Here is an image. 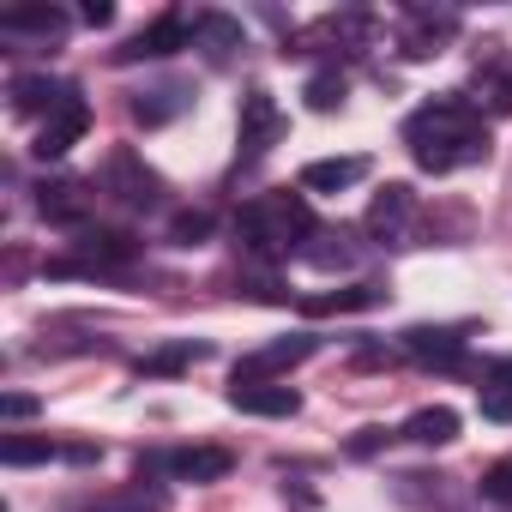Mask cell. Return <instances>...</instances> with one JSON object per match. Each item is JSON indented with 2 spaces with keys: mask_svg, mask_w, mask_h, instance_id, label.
<instances>
[{
  "mask_svg": "<svg viewBox=\"0 0 512 512\" xmlns=\"http://www.w3.org/2000/svg\"><path fill=\"white\" fill-rule=\"evenodd\" d=\"M404 145L428 175H452L488 157V121L470 97H434L404 121Z\"/></svg>",
  "mask_w": 512,
  "mask_h": 512,
  "instance_id": "obj_1",
  "label": "cell"
},
{
  "mask_svg": "<svg viewBox=\"0 0 512 512\" xmlns=\"http://www.w3.org/2000/svg\"><path fill=\"white\" fill-rule=\"evenodd\" d=\"M235 235L247 253H260V260H278V253H290L302 235H314V211L302 193H260L247 199L241 217H235Z\"/></svg>",
  "mask_w": 512,
  "mask_h": 512,
  "instance_id": "obj_2",
  "label": "cell"
},
{
  "mask_svg": "<svg viewBox=\"0 0 512 512\" xmlns=\"http://www.w3.org/2000/svg\"><path fill=\"white\" fill-rule=\"evenodd\" d=\"M103 193H115V199L133 205V211H151V205H163V175H157L133 145H115L109 163H103Z\"/></svg>",
  "mask_w": 512,
  "mask_h": 512,
  "instance_id": "obj_3",
  "label": "cell"
},
{
  "mask_svg": "<svg viewBox=\"0 0 512 512\" xmlns=\"http://www.w3.org/2000/svg\"><path fill=\"white\" fill-rule=\"evenodd\" d=\"M139 260V241L121 229H79V260H55L49 272H115Z\"/></svg>",
  "mask_w": 512,
  "mask_h": 512,
  "instance_id": "obj_4",
  "label": "cell"
},
{
  "mask_svg": "<svg viewBox=\"0 0 512 512\" xmlns=\"http://www.w3.org/2000/svg\"><path fill=\"white\" fill-rule=\"evenodd\" d=\"M229 410H241V416H296L302 392L290 380H229Z\"/></svg>",
  "mask_w": 512,
  "mask_h": 512,
  "instance_id": "obj_5",
  "label": "cell"
},
{
  "mask_svg": "<svg viewBox=\"0 0 512 512\" xmlns=\"http://www.w3.org/2000/svg\"><path fill=\"white\" fill-rule=\"evenodd\" d=\"M284 133V115H278V97L272 91H247L241 97V157H266Z\"/></svg>",
  "mask_w": 512,
  "mask_h": 512,
  "instance_id": "obj_6",
  "label": "cell"
},
{
  "mask_svg": "<svg viewBox=\"0 0 512 512\" xmlns=\"http://www.w3.org/2000/svg\"><path fill=\"white\" fill-rule=\"evenodd\" d=\"M175 49H193V19H181V13H169V19L145 25L127 49H115V61H121V67H133V61H163V55H175Z\"/></svg>",
  "mask_w": 512,
  "mask_h": 512,
  "instance_id": "obj_7",
  "label": "cell"
},
{
  "mask_svg": "<svg viewBox=\"0 0 512 512\" xmlns=\"http://www.w3.org/2000/svg\"><path fill=\"white\" fill-rule=\"evenodd\" d=\"M314 350H320L314 338H278V344H266V350L241 356V362H235V380H272V374H290V368H302Z\"/></svg>",
  "mask_w": 512,
  "mask_h": 512,
  "instance_id": "obj_8",
  "label": "cell"
},
{
  "mask_svg": "<svg viewBox=\"0 0 512 512\" xmlns=\"http://www.w3.org/2000/svg\"><path fill=\"white\" fill-rule=\"evenodd\" d=\"M410 217H416V193H410L404 181H392V187H380L374 205H368V235L404 241V235H410Z\"/></svg>",
  "mask_w": 512,
  "mask_h": 512,
  "instance_id": "obj_9",
  "label": "cell"
},
{
  "mask_svg": "<svg viewBox=\"0 0 512 512\" xmlns=\"http://www.w3.org/2000/svg\"><path fill=\"white\" fill-rule=\"evenodd\" d=\"M85 127H91V109H85V97H73V103H61V109L43 121V133H37V145H31V151H37L43 163H49V157H67V151L79 145V133H85Z\"/></svg>",
  "mask_w": 512,
  "mask_h": 512,
  "instance_id": "obj_10",
  "label": "cell"
},
{
  "mask_svg": "<svg viewBox=\"0 0 512 512\" xmlns=\"http://www.w3.org/2000/svg\"><path fill=\"white\" fill-rule=\"evenodd\" d=\"M37 211L61 229H85L91 223V193H85V181H49L37 193Z\"/></svg>",
  "mask_w": 512,
  "mask_h": 512,
  "instance_id": "obj_11",
  "label": "cell"
},
{
  "mask_svg": "<svg viewBox=\"0 0 512 512\" xmlns=\"http://www.w3.org/2000/svg\"><path fill=\"white\" fill-rule=\"evenodd\" d=\"M229 464H235V458H229L223 446H181V452L163 458V470H169L175 482H223Z\"/></svg>",
  "mask_w": 512,
  "mask_h": 512,
  "instance_id": "obj_12",
  "label": "cell"
},
{
  "mask_svg": "<svg viewBox=\"0 0 512 512\" xmlns=\"http://www.w3.org/2000/svg\"><path fill=\"white\" fill-rule=\"evenodd\" d=\"M73 97H79V91H73L67 79H49V73H25V79H13V109H19V115H43V109L55 115V109L73 103Z\"/></svg>",
  "mask_w": 512,
  "mask_h": 512,
  "instance_id": "obj_13",
  "label": "cell"
},
{
  "mask_svg": "<svg viewBox=\"0 0 512 512\" xmlns=\"http://www.w3.org/2000/svg\"><path fill=\"white\" fill-rule=\"evenodd\" d=\"M362 175H368V157H320V163L302 169V187H308V193H344V187H356Z\"/></svg>",
  "mask_w": 512,
  "mask_h": 512,
  "instance_id": "obj_14",
  "label": "cell"
},
{
  "mask_svg": "<svg viewBox=\"0 0 512 512\" xmlns=\"http://www.w3.org/2000/svg\"><path fill=\"white\" fill-rule=\"evenodd\" d=\"M386 290L380 284H350V290H326V296H302V314H362V308H380Z\"/></svg>",
  "mask_w": 512,
  "mask_h": 512,
  "instance_id": "obj_15",
  "label": "cell"
},
{
  "mask_svg": "<svg viewBox=\"0 0 512 512\" xmlns=\"http://www.w3.org/2000/svg\"><path fill=\"white\" fill-rule=\"evenodd\" d=\"M187 103H193L187 85H157V91H139V97H133V121H139V127H163V121H175Z\"/></svg>",
  "mask_w": 512,
  "mask_h": 512,
  "instance_id": "obj_16",
  "label": "cell"
},
{
  "mask_svg": "<svg viewBox=\"0 0 512 512\" xmlns=\"http://www.w3.org/2000/svg\"><path fill=\"white\" fill-rule=\"evenodd\" d=\"M404 440H416V446H452V440H458V410H446V404L416 410V416L404 422Z\"/></svg>",
  "mask_w": 512,
  "mask_h": 512,
  "instance_id": "obj_17",
  "label": "cell"
},
{
  "mask_svg": "<svg viewBox=\"0 0 512 512\" xmlns=\"http://www.w3.org/2000/svg\"><path fill=\"white\" fill-rule=\"evenodd\" d=\"M193 43H205L211 61H229V55L241 49V25L223 19V13H193Z\"/></svg>",
  "mask_w": 512,
  "mask_h": 512,
  "instance_id": "obj_18",
  "label": "cell"
},
{
  "mask_svg": "<svg viewBox=\"0 0 512 512\" xmlns=\"http://www.w3.org/2000/svg\"><path fill=\"white\" fill-rule=\"evenodd\" d=\"M404 350H410V356L452 362V356L464 350V332H452V326H416V332H404Z\"/></svg>",
  "mask_w": 512,
  "mask_h": 512,
  "instance_id": "obj_19",
  "label": "cell"
},
{
  "mask_svg": "<svg viewBox=\"0 0 512 512\" xmlns=\"http://www.w3.org/2000/svg\"><path fill=\"white\" fill-rule=\"evenodd\" d=\"M205 356H211V350L187 338V344H169V350L139 356V374H145V380H163V374H181V368H193V362H205Z\"/></svg>",
  "mask_w": 512,
  "mask_h": 512,
  "instance_id": "obj_20",
  "label": "cell"
},
{
  "mask_svg": "<svg viewBox=\"0 0 512 512\" xmlns=\"http://www.w3.org/2000/svg\"><path fill=\"white\" fill-rule=\"evenodd\" d=\"M0 31H37V37H61V31H67V13H61V7H13V13H0Z\"/></svg>",
  "mask_w": 512,
  "mask_h": 512,
  "instance_id": "obj_21",
  "label": "cell"
},
{
  "mask_svg": "<svg viewBox=\"0 0 512 512\" xmlns=\"http://www.w3.org/2000/svg\"><path fill=\"white\" fill-rule=\"evenodd\" d=\"M0 458H7V464L19 470V464H43V458H61V446H55L49 434H13L7 446H0Z\"/></svg>",
  "mask_w": 512,
  "mask_h": 512,
  "instance_id": "obj_22",
  "label": "cell"
},
{
  "mask_svg": "<svg viewBox=\"0 0 512 512\" xmlns=\"http://www.w3.org/2000/svg\"><path fill=\"white\" fill-rule=\"evenodd\" d=\"M205 235H211V211H175L169 217V241L175 247H199Z\"/></svg>",
  "mask_w": 512,
  "mask_h": 512,
  "instance_id": "obj_23",
  "label": "cell"
},
{
  "mask_svg": "<svg viewBox=\"0 0 512 512\" xmlns=\"http://www.w3.org/2000/svg\"><path fill=\"white\" fill-rule=\"evenodd\" d=\"M482 500L512 506V458H494V464L482 470Z\"/></svg>",
  "mask_w": 512,
  "mask_h": 512,
  "instance_id": "obj_24",
  "label": "cell"
},
{
  "mask_svg": "<svg viewBox=\"0 0 512 512\" xmlns=\"http://www.w3.org/2000/svg\"><path fill=\"white\" fill-rule=\"evenodd\" d=\"M308 103H314V109H338V103H344V73H314Z\"/></svg>",
  "mask_w": 512,
  "mask_h": 512,
  "instance_id": "obj_25",
  "label": "cell"
},
{
  "mask_svg": "<svg viewBox=\"0 0 512 512\" xmlns=\"http://www.w3.org/2000/svg\"><path fill=\"white\" fill-rule=\"evenodd\" d=\"M482 416L488 422H512V386H494V380H482Z\"/></svg>",
  "mask_w": 512,
  "mask_h": 512,
  "instance_id": "obj_26",
  "label": "cell"
},
{
  "mask_svg": "<svg viewBox=\"0 0 512 512\" xmlns=\"http://www.w3.org/2000/svg\"><path fill=\"white\" fill-rule=\"evenodd\" d=\"M482 97H488V109H512V67H494L482 79Z\"/></svg>",
  "mask_w": 512,
  "mask_h": 512,
  "instance_id": "obj_27",
  "label": "cell"
},
{
  "mask_svg": "<svg viewBox=\"0 0 512 512\" xmlns=\"http://www.w3.org/2000/svg\"><path fill=\"white\" fill-rule=\"evenodd\" d=\"M0 416H7V422H25V416H37V398H31V392H7V398H0Z\"/></svg>",
  "mask_w": 512,
  "mask_h": 512,
  "instance_id": "obj_28",
  "label": "cell"
},
{
  "mask_svg": "<svg viewBox=\"0 0 512 512\" xmlns=\"http://www.w3.org/2000/svg\"><path fill=\"white\" fill-rule=\"evenodd\" d=\"M386 440H392V434H386V428H362V434H356V440H350V452H356V458H368V452H380V446H386Z\"/></svg>",
  "mask_w": 512,
  "mask_h": 512,
  "instance_id": "obj_29",
  "label": "cell"
},
{
  "mask_svg": "<svg viewBox=\"0 0 512 512\" xmlns=\"http://www.w3.org/2000/svg\"><path fill=\"white\" fill-rule=\"evenodd\" d=\"M61 458H73V464H97V458H103V446L79 440V446H61Z\"/></svg>",
  "mask_w": 512,
  "mask_h": 512,
  "instance_id": "obj_30",
  "label": "cell"
},
{
  "mask_svg": "<svg viewBox=\"0 0 512 512\" xmlns=\"http://www.w3.org/2000/svg\"><path fill=\"white\" fill-rule=\"evenodd\" d=\"M109 19H115L109 0H91V7H85V25H109Z\"/></svg>",
  "mask_w": 512,
  "mask_h": 512,
  "instance_id": "obj_31",
  "label": "cell"
},
{
  "mask_svg": "<svg viewBox=\"0 0 512 512\" xmlns=\"http://www.w3.org/2000/svg\"><path fill=\"white\" fill-rule=\"evenodd\" d=\"M482 380H494V386H512V356H506V362H494V368H488Z\"/></svg>",
  "mask_w": 512,
  "mask_h": 512,
  "instance_id": "obj_32",
  "label": "cell"
}]
</instances>
